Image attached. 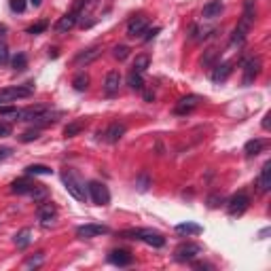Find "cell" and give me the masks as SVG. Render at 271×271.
<instances>
[{
	"mask_svg": "<svg viewBox=\"0 0 271 271\" xmlns=\"http://www.w3.org/2000/svg\"><path fill=\"white\" fill-rule=\"evenodd\" d=\"M256 187H259V193H267L271 189V161H267V163L261 167V174H259V178H256Z\"/></svg>",
	"mask_w": 271,
	"mask_h": 271,
	"instance_id": "20",
	"label": "cell"
},
{
	"mask_svg": "<svg viewBox=\"0 0 271 271\" xmlns=\"http://www.w3.org/2000/svg\"><path fill=\"white\" fill-rule=\"evenodd\" d=\"M26 174H28V176H51L53 169H51L49 165L34 163V165H28V167H26Z\"/></svg>",
	"mask_w": 271,
	"mask_h": 271,
	"instance_id": "25",
	"label": "cell"
},
{
	"mask_svg": "<svg viewBox=\"0 0 271 271\" xmlns=\"http://www.w3.org/2000/svg\"><path fill=\"white\" fill-rule=\"evenodd\" d=\"M85 125H87V121L85 119H77V121H70L66 127H64V136L66 138H74V136H79L81 132L85 130Z\"/></svg>",
	"mask_w": 271,
	"mask_h": 271,
	"instance_id": "23",
	"label": "cell"
},
{
	"mask_svg": "<svg viewBox=\"0 0 271 271\" xmlns=\"http://www.w3.org/2000/svg\"><path fill=\"white\" fill-rule=\"evenodd\" d=\"M100 53H102V49L100 47H89V49H85V51H81V53H77V57H74V66L77 68H83V66H89L91 62H96V59L100 57Z\"/></svg>",
	"mask_w": 271,
	"mask_h": 271,
	"instance_id": "12",
	"label": "cell"
},
{
	"mask_svg": "<svg viewBox=\"0 0 271 271\" xmlns=\"http://www.w3.org/2000/svg\"><path fill=\"white\" fill-rule=\"evenodd\" d=\"M127 132V127L125 123H119V121H114V123H110L106 127V132H104V140L106 142H110V144H117V142L123 138Z\"/></svg>",
	"mask_w": 271,
	"mask_h": 271,
	"instance_id": "14",
	"label": "cell"
},
{
	"mask_svg": "<svg viewBox=\"0 0 271 271\" xmlns=\"http://www.w3.org/2000/svg\"><path fill=\"white\" fill-rule=\"evenodd\" d=\"M216 59H218V49H214V47H210V49L203 51V55H201V66H214L216 64Z\"/></svg>",
	"mask_w": 271,
	"mask_h": 271,
	"instance_id": "29",
	"label": "cell"
},
{
	"mask_svg": "<svg viewBox=\"0 0 271 271\" xmlns=\"http://www.w3.org/2000/svg\"><path fill=\"white\" fill-rule=\"evenodd\" d=\"M263 148H265V140L261 138H254V140H248L246 146H244V153H246V157H256Z\"/></svg>",
	"mask_w": 271,
	"mask_h": 271,
	"instance_id": "22",
	"label": "cell"
},
{
	"mask_svg": "<svg viewBox=\"0 0 271 271\" xmlns=\"http://www.w3.org/2000/svg\"><path fill=\"white\" fill-rule=\"evenodd\" d=\"M87 195H89L96 206H108L110 203V191H108L106 185H102L98 180H91L87 185Z\"/></svg>",
	"mask_w": 271,
	"mask_h": 271,
	"instance_id": "5",
	"label": "cell"
},
{
	"mask_svg": "<svg viewBox=\"0 0 271 271\" xmlns=\"http://www.w3.org/2000/svg\"><path fill=\"white\" fill-rule=\"evenodd\" d=\"M11 155H13V148H11V146H2V148H0V161L9 159Z\"/></svg>",
	"mask_w": 271,
	"mask_h": 271,
	"instance_id": "43",
	"label": "cell"
},
{
	"mask_svg": "<svg viewBox=\"0 0 271 271\" xmlns=\"http://www.w3.org/2000/svg\"><path fill=\"white\" fill-rule=\"evenodd\" d=\"M127 85H130L132 89H136V91H142V89H144V81H142V72H136V70H132V72H130V77H127Z\"/></svg>",
	"mask_w": 271,
	"mask_h": 271,
	"instance_id": "27",
	"label": "cell"
},
{
	"mask_svg": "<svg viewBox=\"0 0 271 271\" xmlns=\"http://www.w3.org/2000/svg\"><path fill=\"white\" fill-rule=\"evenodd\" d=\"M263 130H269V114L263 119Z\"/></svg>",
	"mask_w": 271,
	"mask_h": 271,
	"instance_id": "47",
	"label": "cell"
},
{
	"mask_svg": "<svg viewBox=\"0 0 271 271\" xmlns=\"http://www.w3.org/2000/svg\"><path fill=\"white\" fill-rule=\"evenodd\" d=\"M263 70V59L256 55V57H250L244 62V85H252L259 74Z\"/></svg>",
	"mask_w": 271,
	"mask_h": 271,
	"instance_id": "8",
	"label": "cell"
},
{
	"mask_svg": "<svg viewBox=\"0 0 271 271\" xmlns=\"http://www.w3.org/2000/svg\"><path fill=\"white\" fill-rule=\"evenodd\" d=\"M176 233L178 235H199V233H203V229L199 225H195V222H180V225H176Z\"/></svg>",
	"mask_w": 271,
	"mask_h": 271,
	"instance_id": "24",
	"label": "cell"
},
{
	"mask_svg": "<svg viewBox=\"0 0 271 271\" xmlns=\"http://www.w3.org/2000/svg\"><path fill=\"white\" fill-rule=\"evenodd\" d=\"M130 47H127V45H117V47H114V49H112V55H114V59H119V62H123V59H127V57H130Z\"/></svg>",
	"mask_w": 271,
	"mask_h": 271,
	"instance_id": "32",
	"label": "cell"
},
{
	"mask_svg": "<svg viewBox=\"0 0 271 271\" xmlns=\"http://www.w3.org/2000/svg\"><path fill=\"white\" fill-rule=\"evenodd\" d=\"M45 30H47V22H38V24L30 26V28L26 30V34H30V36H36V34H43Z\"/></svg>",
	"mask_w": 271,
	"mask_h": 271,
	"instance_id": "35",
	"label": "cell"
},
{
	"mask_svg": "<svg viewBox=\"0 0 271 271\" xmlns=\"http://www.w3.org/2000/svg\"><path fill=\"white\" fill-rule=\"evenodd\" d=\"M199 102H201L199 96H185V98H180L178 104L174 106V112L176 114H191L195 108L199 106Z\"/></svg>",
	"mask_w": 271,
	"mask_h": 271,
	"instance_id": "13",
	"label": "cell"
},
{
	"mask_svg": "<svg viewBox=\"0 0 271 271\" xmlns=\"http://www.w3.org/2000/svg\"><path fill=\"white\" fill-rule=\"evenodd\" d=\"M32 93H34V83L4 87V89H0V104H6V102H17L22 98H30Z\"/></svg>",
	"mask_w": 271,
	"mask_h": 271,
	"instance_id": "4",
	"label": "cell"
},
{
	"mask_svg": "<svg viewBox=\"0 0 271 271\" xmlns=\"http://www.w3.org/2000/svg\"><path fill=\"white\" fill-rule=\"evenodd\" d=\"M9 47H6L4 43H0V66H6L9 64Z\"/></svg>",
	"mask_w": 271,
	"mask_h": 271,
	"instance_id": "40",
	"label": "cell"
},
{
	"mask_svg": "<svg viewBox=\"0 0 271 271\" xmlns=\"http://www.w3.org/2000/svg\"><path fill=\"white\" fill-rule=\"evenodd\" d=\"M32 195V197H34V201H47V195H49V193H47V187H43V185H36V187H34V191L30 193Z\"/></svg>",
	"mask_w": 271,
	"mask_h": 271,
	"instance_id": "33",
	"label": "cell"
},
{
	"mask_svg": "<svg viewBox=\"0 0 271 271\" xmlns=\"http://www.w3.org/2000/svg\"><path fill=\"white\" fill-rule=\"evenodd\" d=\"M146 30H148V19L144 15H136L127 24V36H132V38H140Z\"/></svg>",
	"mask_w": 271,
	"mask_h": 271,
	"instance_id": "11",
	"label": "cell"
},
{
	"mask_svg": "<svg viewBox=\"0 0 271 271\" xmlns=\"http://www.w3.org/2000/svg\"><path fill=\"white\" fill-rule=\"evenodd\" d=\"M30 240H32V231H30V229H22V231L15 235V240H13V242H15V246L19 250H24L30 244Z\"/></svg>",
	"mask_w": 271,
	"mask_h": 271,
	"instance_id": "28",
	"label": "cell"
},
{
	"mask_svg": "<svg viewBox=\"0 0 271 271\" xmlns=\"http://www.w3.org/2000/svg\"><path fill=\"white\" fill-rule=\"evenodd\" d=\"M222 9H225V4H222V0H210V2L203 6V19H216V17H220V13Z\"/></svg>",
	"mask_w": 271,
	"mask_h": 271,
	"instance_id": "21",
	"label": "cell"
},
{
	"mask_svg": "<svg viewBox=\"0 0 271 271\" xmlns=\"http://www.w3.org/2000/svg\"><path fill=\"white\" fill-rule=\"evenodd\" d=\"M136 187H138V191H148V187H151V176L146 172H142L138 176V180H136Z\"/></svg>",
	"mask_w": 271,
	"mask_h": 271,
	"instance_id": "34",
	"label": "cell"
},
{
	"mask_svg": "<svg viewBox=\"0 0 271 271\" xmlns=\"http://www.w3.org/2000/svg\"><path fill=\"white\" fill-rule=\"evenodd\" d=\"M108 233H110V229H108L106 225H96V222L77 227V237H79V240H91V237L108 235Z\"/></svg>",
	"mask_w": 271,
	"mask_h": 271,
	"instance_id": "10",
	"label": "cell"
},
{
	"mask_svg": "<svg viewBox=\"0 0 271 271\" xmlns=\"http://www.w3.org/2000/svg\"><path fill=\"white\" fill-rule=\"evenodd\" d=\"M144 100H146V102H153V100H155V93H153V91H144Z\"/></svg>",
	"mask_w": 271,
	"mask_h": 271,
	"instance_id": "45",
	"label": "cell"
},
{
	"mask_svg": "<svg viewBox=\"0 0 271 271\" xmlns=\"http://www.w3.org/2000/svg\"><path fill=\"white\" fill-rule=\"evenodd\" d=\"M159 32V28H155V30H151V32H148V36H144V40H151L153 36H155V34H157Z\"/></svg>",
	"mask_w": 271,
	"mask_h": 271,
	"instance_id": "46",
	"label": "cell"
},
{
	"mask_svg": "<svg viewBox=\"0 0 271 271\" xmlns=\"http://www.w3.org/2000/svg\"><path fill=\"white\" fill-rule=\"evenodd\" d=\"M254 17H256V2L254 0H244V13H242V19L240 24L235 26L233 30V36H231V43L233 45H242L246 40L250 28L254 24Z\"/></svg>",
	"mask_w": 271,
	"mask_h": 271,
	"instance_id": "1",
	"label": "cell"
},
{
	"mask_svg": "<svg viewBox=\"0 0 271 271\" xmlns=\"http://www.w3.org/2000/svg\"><path fill=\"white\" fill-rule=\"evenodd\" d=\"M13 127L9 123H4V121H0V138H6V136H11Z\"/></svg>",
	"mask_w": 271,
	"mask_h": 271,
	"instance_id": "42",
	"label": "cell"
},
{
	"mask_svg": "<svg viewBox=\"0 0 271 271\" xmlns=\"http://www.w3.org/2000/svg\"><path fill=\"white\" fill-rule=\"evenodd\" d=\"M72 87H74L77 91H87V89H89V74L79 72L77 77L72 79Z\"/></svg>",
	"mask_w": 271,
	"mask_h": 271,
	"instance_id": "26",
	"label": "cell"
},
{
	"mask_svg": "<svg viewBox=\"0 0 271 271\" xmlns=\"http://www.w3.org/2000/svg\"><path fill=\"white\" fill-rule=\"evenodd\" d=\"M49 57H57V49H51L49 51Z\"/></svg>",
	"mask_w": 271,
	"mask_h": 271,
	"instance_id": "49",
	"label": "cell"
},
{
	"mask_svg": "<svg viewBox=\"0 0 271 271\" xmlns=\"http://www.w3.org/2000/svg\"><path fill=\"white\" fill-rule=\"evenodd\" d=\"M121 237H125V240H140L153 248L165 246V237L157 231H153V229H127V231H121Z\"/></svg>",
	"mask_w": 271,
	"mask_h": 271,
	"instance_id": "2",
	"label": "cell"
},
{
	"mask_svg": "<svg viewBox=\"0 0 271 271\" xmlns=\"http://www.w3.org/2000/svg\"><path fill=\"white\" fill-rule=\"evenodd\" d=\"M62 182H64L66 191L70 193L77 201H85L87 197H89V195H87V189H85V182L81 180L72 169H64V172H62Z\"/></svg>",
	"mask_w": 271,
	"mask_h": 271,
	"instance_id": "3",
	"label": "cell"
},
{
	"mask_svg": "<svg viewBox=\"0 0 271 271\" xmlns=\"http://www.w3.org/2000/svg\"><path fill=\"white\" fill-rule=\"evenodd\" d=\"M119 87H121V74H119V70H110L104 81V93L112 98L119 93Z\"/></svg>",
	"mask_w": 271,
	"mask_h": 271,
	"instance_id": "17",
	"label": "cell"
},
{
	"mask_svg": "<svg viewBox=\"0 0 271 271\" xmlns=\"http://www.w3.org/2000/svg\"><path fill=\"white\" fill-rule=\"evenodd\" d=\"M30 4L32 6H40V4H43V0H30Z\"/></svg>",
	"mask_w": 271,
	"mask_h": 271,
	"instance_id": "48",
	"label": "cell"
},
{
	"mask_svg": "<svg viewBox=\"0 0 271 271\" xmlns=\"http://www.w3.org/2000/svg\"><path fill=\"white\" fill-rule=\"evenodd\" d=\"M77 19H79V13L77 11H72V13H66V15H62L57 19V24H55V32L57 34H66V32H70L74 26H77Z\"/></svg>",
	"mask_w": 271,
	"mask_h": 271,
	"instance_id": "18",
	"label": "cell"
},
{
	"mask_svg": "<svg viewBox=\"0 0 271 271\" xmlns=\"http://www.w3.org/2000/svg\"><path fill=\"white\" fill-rule=\"evenodd\" d=\"M9 6L13 13H24L28 4H26V0H9Z\"/></svg>",
	"mask_w": 271,
	"mask_h": 271,
	"instance_id": "36",
	"label": "cell"
},
{
	"mask_svg": "<svg viewBox=\"0 0 271 271\" xmlns=\"http://www.w3.org/2000/svg\"><path fill=\"white\" fill-rule=\"evenodd\" d=\"M36 216H38V220L43 227H51V225H55L57 208L53 206L51 201H40L38 208H36Z\"/></svg>",
	"mask_w": 271,
	"mask_h": 271,
	"instance_id": "7",
	"label": "cell"
},
{
	"mask_svg": "<svg viewBox=\"0 0 271 271\" xmlns=\"http://www.w3.org/2000/svg\"><path fill=\"white\" fill-rule=\"evenodd\" d=\"M6 36V26L4 24H0V43H2V38Z\"/></svg>",
	"mask_w": 271,
	"mask_h": 271,
	"instance_id": "44",
	"label": "cell"
},
{
	"mask_svg": "<svg viewBox=\"0 0 271 271\" xmlns=\"http://www.w3.org/2000/svg\"><path fill=\"white\" fill-rule=\"evenodd\" d=\"M220 203H225L222 195H208V208H218Z\"/></svg>",
	"mask_w": 271,
	"mask_h": 271,
	"instance_id": "41",
	"label": "cell"
},
{
	"mask_svg": "<svg viewBox=\"0 0 271 271\" xmlns=\"http://www.w3.org/2000/svg\"><path fill=\"white\" fill-rule=\"evenodd\" d=\"M43 261H45V252H36V256H30V259L26 261V267H38Z\"/></svg>",
	"mask_w": 271,
	"mask_h": 271,
	"instance_id": "38",
	"label": "cell"
},
{
	"mask_svg": "<svg viewBox=\"0 0 271 271\" xmlns=\"http://www.w3.org/2000/svg\"><path fill=\"white\" fill-rule=\"evenodd\" d=\"M0 114H2V117H13V119H17V117H19V108H13V106H0Z\"/></svg>",
	"mask_w": 271,
	"mask_h": 271,
	"instance_id": "37",
	"label": "cell"
},
{
	"mask_svg": "<svg viewBox=\"0 0 271 271\" xmlns=\"http://www.w3.org/2000/svg\"><path fill=\"white\" fill-rule=\"evenodd\" d=\"M231 72H233V64L231 62H222V64H214L210 77H212L214 83H225V81L231 77Z\"/></svg>",
	"mask_w": 271,
	"mask_h": 271,
	"instance_id": "16",
	"label": "cell"
},
{
	"mask_svg": "<svg viewBox=\"0 0 271 271\" xmlns=\"http://www.w3.org/2000/svg\"><path fill=\"white\" fill-rule=\"evenodd\" d=\"M248 206H250V197H248V193L242 191V193L233 195V197L227 201V212L231 216H242L248 210Z\"/></svg>",
	"mask_w": 271,
	"mask_h": 271,
	"instance_id": "9",
	"label": "cell"
},
{
	"mask_svg": "<svg viewBox=\"0 0 271 271\" xmlns=\"http://www.w3.org/2000/svg\"><path fill=\"white\" fill-rule=\"evenodd\" d=\"M34 187H36V182L30 180V176H24V178H17L11 182V193L15 195H30L34 191Z\"/></svg>",
	"mask_w": 271,
	"mask_h": 271,
	"instance_id": "15",
	"label": "cell"
},
{
	"mask_svg": "<svg viewBox=\"0 0 271 271\" xmlns=\"http://www.w3.org/2000/svg\"><path fill=\"white\" fill-rule=\"evenodd\" d=\"M148 66H151V57H148L146 53H140V55H136V59H134V70L136 72H144Z\"/></svg>",
	"mask_w": 271,
	"mask_h": 271,
	"instance_id": "31",
	"label": "cell"
},
{
	"mask_svg": "<svg viewBox=\"0 0 271 271\" xmlns=\"http://www.w3.org/2000/svg\"><path fill=\"white\" fill-rule=\"evenodd\" d=\"M201 254V246L199 244H193V242H187V244H180L174 252V259L178 263H191L195 261L197 256Z\"/></svg>",
	"mask_w": 271,
	"mask_h": 271,
	"instance_id": "6",
	"label": "cell"
},
{
	"mask_svg": "<svg viewBox=\"0 0 271 271\" xmlns=\"http://www.w3.org/2000/svg\"><path fill=\"white\" fill-rule=\"evenodd\" d=\"M11 66H13V70H15V72H24L26 68H28V55H26V53H17V55L13 57Z\"/></svg>",
	"mask_w": 271,
	"mask_h": 271,
	"instance_id": "30",
	"label": "cell"
},
{
	"mask_svg": "<svg viewBox=\"0 0 271 271\" xmlns=\"http://www.w3.org/2000/svg\"><path fill=\"white\" fill-rule=\"evenodd\" d=\"M108 263H112V265H117V267H130L134 263V256L127 252V250H110Z\"/></svg>",
	"mask_w": 271,
	"mask_h": 271,
	"instance_id": "19",
	"label": "cell"
},
{
	"mask_svg": "<svg viewBox=\"0 0 271 271\" xmlns=\"http://www.w3.org/2000/svg\"><path fill=\"white\" fill-rule=\"evenodd\" d=\"M38 138H40V132L38 130H30V132H26V134L19 136V140H22V142H34V140H38Z\"/></svg>",
	"mask_w": 271,
	"mask_h": 271,
	"instance_id": "39",
	"label": "cell"
}]
</instances>
